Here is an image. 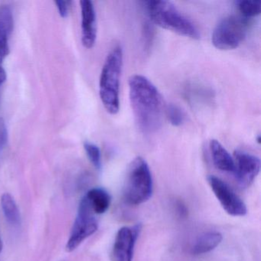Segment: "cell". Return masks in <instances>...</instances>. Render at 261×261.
Instances as JSON below:
<instances>
[{
    "label": "cell",
    "instance_id": "obj_1",
    "mask_svg": "<svg viewBox=\"0 0 261 261\" xmlns=\"http://www.w3.org/2000/svg\"><path fill=\"white\" fill-rule=\"evenodd\" d=\"M129 95L136 123L144 134H152L161 127L163 97L156 87L140 74L129 79Z\"/></svg>",
    "mask_w": 261,
    "mask_h": 261
},
{
    "label": "cell",
    "instance_id": "obj_2",
    "mask_svg": "<svg viewBox=\"0 0 261 261\" xmlns=\"http://www.w3.org/2000/svg\"><path fill=\"white\" fill-rule=\"evenodd\" d=\"M123 63V49L117 45L107 56L100 73V100L105 110L112 115L117 114L120 110V83Z\"/></svg>",
    "mask_w": 261,
    "mask_h": 261
},
{
    "label": "cell",
    "instance_id": "obj_3",
    "mask_svg": "<svg viewBox=\"0 0 261 261\" xmlns=\"http://www.w3.org/2000/svg\"><path fill=\"white\" fill-rule=\"evenodd\" d=\"M145 4L151 20L160 28L192 39H199L201 37L196 25L172 3L163 0L148 1Z\"/></svg>",
    "mask_w": 261,
    "mask_h": 261
},
{
    "label": "cell",
    "instance_id": "obj_4",
    "mask_svg": "<svg viewBox=\"0 0 261 261\" xmlns=\"http://www.w3.org/2000/svg\"><path fill=\"white\" fill-rule=\"evenodd\" d=\"M153 191L152 174L144 159L137 156L128 168L123 197L127 204L139 205L147 201Z\"/></svg>",
    "mask_w": 261,
    "mask_h": 261
},
{
    "label": "cell",
    "instance_id": "obj_5",
    "mask_svg": "<svg viewBox=\"0 0 261 261\" xmlns=\"http://www.w3.org/2000/svg\"><path fill=\"white\" fill-rule=\"evenodd\" d=\"M250 21L242 16H228L215 27L212 42L217 49L228 51L238 48L248 32Z\"/></svg>",
    "mask_w": 261,
    "mask_h": 261
},
{
    "label": "cell",
    "instance_id": "obj_6",
    "mask_svg": "<svg viewBox=\"0 0 261 261\" xmlns=\"http://www.w3.org/2000/svg\"><path fill=\"white\" fill-rule=\"evenodd\" d=\"M94 215L95 214L84 197L79 205V213L73 225L71 236L67 242V251L75 250L85 239L97 231L98 223Z\"/></svg>",
    "mask_w": 261,
    "mask_h": 261
},
{
    "label": "cell",
    "instance_id": "obj_7",
    "mask_svg": "<svg viewBox=\"0 0 261 261\" xmlns=\"http://www.w3.org/2000/svg\"><path fill=\"white\" fill-rule=\"evenodd\" d=\"M207 179L217 199L228 215L234 217L246 215L247 209L245 203L227 183L215 175H208Z\"/></svg>",
    "mask_w": 261,
    "mask_h": 261
},
{
    "label": "cell",
    "instance_id": "obj_8",
    "mask_svg": "<svg viewBox=\"0 0 261 261\" xmlns=\"http://www.w3.org/2000/svg\"><path fill=\"white\" fill-rule=\"evenodd\" d=\"M141 230V224H137L118 230L111 251L112 261H132L134 246Z\"/></svg>",
    "mask_w": 261,
    "mask_h": 261
},
{
    "label": "cell",
    "instance_id": "obj_9",
    "mask_svg": "<svg viewBox=\"0 0 261 261\" xmlns=\"http://www.w3.org/2000/svg\"><path fill=\"white\" fill-rule=\"evenodd\" d=\"M233 159L237 180L241 186L248 187L259 174L260 160L256 155L239 149L234 151Z\"/></svg>",
    "mask_w": 261,
    "mask_h": 261
},
{
    "label": "cell",
    "instance_id": "obj_10",
    "mask_svg": "<svg viewBox=\"0 0 261 261\" xmlns=\"http://www.w3.org/2000/svg\"><path fill=\"white\" fill-rule=\"evenodd\" d=\"M82 10V42L86 48H92L97 40V16L94 4L90 0L80 2Z\"/></svg>",
    "mask_w": 261,
    "mask_h": 261
},
{
    "label": "cell",
    "instance_id": "obj_11",
    "mask_svg": "<svg viewBox=\"0 0 261 261\" xmlns=\"http://www.w3.org/2000/svg\"><path fill=\"white\" fill-rule=\"evenodd\" d=\"M212 161L217 169L223 172H233L234 162L227 149L217 140H212L209 143Z\"/></svg>",
    "mask_w": 261,
    "mask_h": 261
},
{
    "label": "cell",
    "instance_id": "obj_12",
    "mask_svg": "<svg viewBox=\"0 0 261 261\" xmlns=\"http://www.w3.org/2000/svg\"><path fill=\"white\" fill-rule=\"evenodd\" d=\"M85 198L95 215L105 213L111 204V195L105 189L101 188L91 189L85 195Z\"/></svg>",
    "mask_w": 261,
    "mask_h": 261
},
{
    "label": "cell",
    "instance_id": "obj_13",
    "mask_svg": "<svg viewBox=\"0 0 261 261\" xmlns=\"http://www.w3.org/2000/svg\"><path fill=\"white\" fill-rule=\"evenodd\" d=\"M222 239V234L219 232H206L195 241L192 247V253L194 255H200L208 253L216 248L221 244Z\"/></svg>",
    "mask_w": 261,
    "mask_h": 261
},
{
    "label": "cell",
    "instance_id": "obj_14",
    "mask_svg": "<svg viewBox=\"0 0 261 261\" xmlns=\"http://www.w3.org/2000/svg\"><path fill=\"white\" fill-rule=\"evenodd\" d=\"M1 204L7 221L13 226H19L21 222L20 213L13 196L9 193L4 194Z\"/></svg>",
    "mask_w": 261,
    "mask_h": 261
},
{
    "label": "cell",
    "instance_id": "obj_15",
    "mask_svg": "<svg viewBox=\"0 0 261 261\" xmlns=\"http://www.w3.org/2000/svg\"><path fill=\"white\" fill-rule=\"evenodd\" d=\"M14 27L13 12L9 6L0 7V35L10 38Z\"/></svg>",
    "mask_w": 261,
    "mask_h": 261
},
{
    "label": "cell",
    "instance_id": "obj_16",
    "mask_svg": "<svg viewBox=\"0 0 261 261\" xmlns=\"http://www.w3.org/2000/svg\"><path fill=\"white\" fill-rule=\"evenodd\" d=\"M238 10L243 17L250 19V18L260 14V1H250V0H240L235 3Z\"/></svg>",
    "mask_w": 261,
    "mask_h": 261
},
{
    "label": "cell",
    "instance_id": "obj_17",
    "mask_svg": "<svg viewBox=\"0 0 261 261\" xmlns=\"http://www.w3.org/2000/svg\"><path fill=\"white\" fill-rule=\"evenodd\" d=\"M85 152L93 166L97 169H100L101 168V152L100 148L90 142H85L84 144Z\"/></svg>",
    "mask_w": 261,
    "mask_h": 261
},
{
    "label": "cell",
    "instance_id": "obj_18",
    "mask_svg": "<svg viewBox=\"0 0 261 261\" xmlns=\"http://www.w3.org/2000/svg\"><path fill=\"white\" fill-rule=\"evenodd\" d=\"M166 115L169 123L174 126H181L185 120L184 113L177 105H168L166 109Z\"/></svg>",
    "mask_w": 261,
    "mask_h": 261
},
{
    "label": "cell",
    "instance_id": "obj_19",
    "mask_svg": "<svg viewBox=\"0 0 261 261\" xmlns=\"http://www.w3.org/2000/svg\"><path fill=\"white\" fill-rule=\"evenodd\" d=\"M8 141V131H7V125L4 118L0 117V152L7 145Z\"/></svg>",
    "mask_w": 261,
    "mask_h": 261
},
{
    "label": "cell",
    "instance_id": "obj_20",
    "mask_svg": "<svg viewBox=\"0 0 261 261\" xmlns=\"http://www.w3.org/2000/svg\"><path fill=\"white\" fill-rule=\"evenodd\" d=\"M10 54L9 46V38L7 36H0V64Z\"/></svg>",
    "mask_w": 261,
    "mask_h": 261
},
{
    "label": "cell",
    "instance_id": "obj_21",
    "mask_svg": "<svg viewBox=\"0 0 261 261\" xmlns=\"http://www.w3.org/2000/svg\"><path fill=\"white\" fill-rule=\"evenodd\" d=\"M55 4L57 7L60 16L62 18L68 17V14H69L70 8H71V1L61 0V1H56Z\"/></svg>",
    "mask_w": 261,
    "mask_h": 261
},
{
    "label": "cell",
    "instance_id": "obj_22",
    "mask_svg": "<svg viewBox=\"0 0 261 261\" xmlns=\"http://www.w3.org/2000/svg\"><path fill=\"white\" fill-rule=\"evenodd\" d=\"M7 81V73L5 69L3 68L2 65L0 64V87L2 86L3 84Z\"/></svg>",
    "mask_w": 261,
    "mask_h": 261
},
{
    "label": "cell",
    "instance_id": "obj_23",
    "mask_svg": "<svg viewBox=\"0 0 261 261\" xmlns=\"http://www.w3.org/2000/svg\"><path fill=\"white\" fill-rule=\"evenodd\" d=\"M3 250V242L2 240H1V238H0V253H1V252H2Z\"/></svg>",
    "mask_w": 261,
    "mask_h": 261
},
{
    "label": "cell",
    "instance_id": "obj_24",
    "mask_svg": "<svg viewBox=\"0 0 261 261\" xmlns=\"http://www.w3.org/2000/svg\"><path fill=\"white\" fill-rule=\"evenodd\" d=\"M256 140H257V143H260V136L258 135L257 138H256Z\"/></svg>",
    "mask_w": 261,
    "mask_h": 261
}]
</instances>
